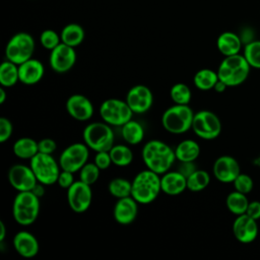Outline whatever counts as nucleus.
I'll list each match as a JSON object with an SVG mask.
<instances>
[{
	"mask_svg": "<svg viewBox=\"0 0 260 260\" xmlns=\"http://www.w3.org/2000/svg\"><path fill=\"white\" fill-rule=\"evenodd\" d=\"M141 157L146 168L158 175L170 171L177 159L175 149L157 139L149 140L144 144L141 150Z\"/></svg>",
	"mask_w": 260,
	"mask_h": 260,
	"instance_id": "obj_1",
	"label": "nucleus"
},
{
	"mask_svg": "<svg viewBox=\"0 0 260 260\" xmlns=\"http://www.w3.org/2000/svg\"><path fill=\"white\" fill-rule=\"evenodd\" d=\"M160 192L159 175L148 169L139 172L132 180L131 196L139 204H149L153 202Z\"/></svg>",
	"mask_w": 260,
	"mask_h": 260,
	"instance_id": "obj_2",
	"label": "nucleus"
},
{
	"mask_svg": "<svg viewBox=\"0 0 260 260\" xmlns=\"http://www.w3.org/2000/svg\"><path fill=\"white\" fill-rule=\"evenodd\" d=\"M251 66L247 62L244 55L235 54L232 56H226L220 62L217 75L218 79L224 82L228 87L238 86L246 81L249 76Z\"/></svg>",
	"mask_w": 260,
	"mask_h": 260,
	"instance_id": "obj_3",
	"label": "nucleus"
},
{
	"mask_svg": "<svg viewBox=\"0 0 260 260\" xmlns=\"http://www.w3.org/2000/svg\"><path fill=\"white\" fill-rule=\"evenodd\" d=\"M40 208V197L32 191L18 192L12 203L13 219L20 225H30L37 220Z\"/></svg>",
	"mask_w": 260,
	"mask_h": 260,
	"instance_id": "obj_4",
	"label": "nucleus"
},
{
	"mask_svg": "<svg viewBox=\"0 0 260 260\" xmlns=\"http://www.w3.org/2000/svg\"><path fill=\"white\" fill-rule=\"evenodd\" d=\"M195 113L188 105H177L168 108L161 116V124L172 134H183L192 129Z\"/></svg>",
	"mask_w": 260,
	"mask_h": 260,
	"instance_id": "obj_5",
	"label": "nucleus"
},
{
	"mask_svg": "<svg viewBox=\"0 0 260 260\" xmlns=\"http://www.w3.org/2000/svg\"><path fill=\"white\" fill-rule=\"evenodd\" d=\"M84 143L93 151H109L114 146V132L106 122H92L85 126L82 133Z\"/></svg>",
	"mask_w": 260,
	"mask_h": 260,
	"instance_id": "obj_6",
	"label": "nucleus"
},
{
	"mask_svg": "<svg viewBox=\"0 0 260 260\" xmlns=\"http://www.w3.org/2000/svg\"><path fill=\"white\" fill-rule=\"evenodd\" d=\"M29 167L31 168L39 183L45 186H50L58 181L61 167L59 161L52 156L43 152H38L31 159H29Z\"/></svg>",
	"mask_w": 260,
	"mask_h": 260,
	"instance_id": "obj_7",
	"label": "nucleus"
},
{
	"mask_svg": "<svg viewBox=\"0 0 260 260\" xmlns=\"http://www.w3.org/2000/svg\"><path fill=\"white\" fill-rule=\"evenodd\" d=\"M35 40L27 32L15 34L7 43L5 57L7 60L19 65L32 58L35 52Z\"/></svg>",
	"mask_w": 260,
	"mask_h": 260,
	"instance_id": "obj_8",
	"label": "nucleus"
},
{
	"mask_svg": "<svg viewBox=\"0 0 260 260\" xmlns=\"http://www.w3.org/2000/svg\"><path fill=\"white\" fill-rule=\"evenodd\" d=\"M126 101L120 99H108L100 106V115L104 122L111 126H123L130 121L133 116Z\"/></svg>",
	"mask_w": 260,
	"mask_h": 260,
	"instance_id": "obj_9",
	"label": "nucleus"
},
{
	"mask_svg": "<svg viewBox=\"0 0 260 260\" xmlns=\"http://www.w3.org/2000/svg\"><path fill=\"white\" fill-rule=\"evenodd\" d=\"M193 132L204 140H212L221 132V122L216 114L208 110H202L194 115L192 123Z\"/></svg>",
	"mask_w": 260,
	"mask_h": 260,
	"instance_id": "obj_10",
	"label": "nucleus"
},
{
	"mask_svg": "<svg viewBox=\"0 0 260 260\" xmlns=\"http://www.w3.org/2000/svg\"><path fill=\"white\" fill-rule=\"evenodd\" d=\"M88 156L89 147L84 142H75L61 152L58 161L61 170L76 173L87 162Z\"/></svg>",
	"mask_w": 260,
	"mask_h": 260,
	"instance_id": "obj_11",
	"label": "nucleus"
},
{
	"mask_svg": "<svg viewBox=\"0 0 260 260\" xmlns=\"http://www.w3.org/2000/svg\"><path fill=\"white\" fill-rule=\"evenodd\" d=\"M92 191L90 185L78 180L67 189V202L70 209L75 213L85 212L91 204Z\"/></svg>",
	"mask_w": 260,
	"mask_h": 260,
	"instance_id": "obj_12",
	"label": "nucleus"
},
{
	"mask_svg": "<svg viewBox=\"0 0 260 260\" xmlns=\"http://www.w3.org/2000/svg\"><path fill=\"white\" fill-rule=\"evenodd\" d=\"M76 62V52L73 47L60 43L54 48L49 57L50 67L56 73H66L73 68Z\"/></svg>",
	"mask_w": 260,
	"mask_h": 260,
	"instance_id": "obj_13",
	"label": "nucleus"
},
{
	"mask_svg": "<svg viewBox=\"0 0 260 260\" xmlns=\"http://www.w3.org/2000/svg\"><path fill=\"white\" fill-rule=\"evenodd\" d=\"M7 176L10 185L18 192L31 191L38 184V180L29 166L13 165L8 170Z\"/></svg>",
	"mask_w": 260,
	"mask_h": 260,
	"instance_id": "obj_14",
	"label": "nucleus"
},
{
	"mask_svg": "<svg viewBox=\"0 0 260 260\" xmlns=\"http://www.w3.org/2000/svg\"><path fill=\"white\" fill-rule=\"evenodd\" d=\"M125 101L134 114H144L153 104V94L146 85L137 84L128 90Z\"/></svg>",
	"mask_w": 260,
	"mask_h": 260,
	"instance_id": "obj_15",
	"label": "nucleus"
},
{
	"mask_svg": "<svg viewBox=\"0 0 260 260\" xmlns=\"http://www.w3.org/2000/svg\"><path fill=\"white\" fill-rule=\"evenodd\" d=\"M214 178L221 183H233L241 173V167L238 160L231 155H221L217 157L212 168Z\"/></svg>",
	"mask_w": 260,
	"mask_h": 260,
	"instance_id": "obj_16",
	"label": "nucleus"
},
{
	"mask_svg": "<svg viewBox=\"0 0 260 260\" xmlns=\"http://www.w3.org/2000/svg\"><path fill=\"white\" fill-rule=\"evenodd\" d=\"M232 229L237 241L243 244L252 243L258 236L257 220L249 216L247 213L237 215Z\"/></svg>",
	"mask_w": 260,
	"mask_h": 260,
	"instance_id": "obj_17",
	"label": "nucleus"
},
{
	"mask_svg": "<svg viewBox=\"0 0 260 260\" xmlns=\"http://www.w3.org/2000/svg\"><path fill=\"white\" fill-rule=\"evenodd\" d=\"M68 115L76 121L89 120L94 112L92 103L83 94L75 93L70 95L65 105Z\"/></svg>",
	"mask_w": 260,
	"mask_h": 260,
	"instance_id": "obj_18",
	"label": "nucleus"
},
{
	"mask_svg": "<svg viewBox=\"0 0 260 260\" xmlns=\"http://www.w3.org/2000/svg\"><path fill=\"white\" fill-rule=\"evenodd\" d=\"M138 204L132 196L118 199L113 208L114 219L123 225L132 223L138 215Z\"/></svg>",
	"mask_w": 260,
	"mask_h": 260,
	"instance_id": "obj_19",
	"label": "nucleus"
},
{
	"mask_svg": "<svg viewBox=\"0 0 260 260\" xmlns=\"http://www.w3.org/2000/svg\"><path fill=\"white\" fill-rule=\"evenodd\" d=\"M18 74L19 82L25 85H34L43 79L45 67L40 60L30 58L18 65Z\"/></svg>",
	"mask_w": 260,
	"mask_h": 260,
	"instance_id": "obj_20",
	"label": "nucleus"
},
{
	"mask_svg": "<svg viewBox=\"0 0 260 260\" xmlns=\"http://www.w3.org/2000/svg\"><path fill=\"white\" fill-rule=\"evenodd\" d=\"M14 250L23 258L35 257L40 250V245L37 238L27 231L16 233L12 240Z\"/></svg>",
	"mask_w": 260,
	"mask_h": 260,
	"instance_id": "obj_21",
	"label": "nucleus"
},
{
	"mask_svg": "<svg viewBox=\"0 0 260 260\" xmlns=\"http://www.w3.org/2000/svg\"><path fill=\"white\" fill-rule=\"evenodd\" d=\"M160 187L167 195H180L187 189V178L179 171H168L160 177Z\"/></svg>",
	"mask_w": 260,
	"mask_h": 260,
	"instance_id": "obj_22",
	"label": "nucleus"
},
{
	"mask_svg": "<svg viewBox=\"0 0 260 260\" xmlns=\"http://www.w3.org/2000/svg\"><path fill=\"white\" fill-rule=\"evenodd\" d=\"M216 47L224 57L232 56L240 53L242 49V40L233 31H224L218 36Z\"/></svg>",
	"mask_w": 260,
	"mask_h": 260,
	"instance_id": "obj_23",
	"label": "nucleus"
},
{
	"mask_svg": "<svg viewBox=\"0 0 260 260\" xmlns=\"http://www.w3.org/2000/svg\"><path fill=\"white\" fill-rule=\"evenodd\" d=\"M12 151L16 157L31 159L39 152L38 142L30 137H20L13 143Z\"/></svg>",
	"mask_w": 260,
	"mask_h": 260,
	"instance_id": "obj_24",
	"label": "nucleus"
},
{
	"mask_svg": "<svg viewBox=\"0 0 260 260\" xmlns=\"http://www.w3.org/2000/svg\"><path fill=\"white\" fill-rule=\"evenodd\" d=\"M175 154L180 162L195 161L200 154V146L195 140L185 139L176 146Z\"/></svg>",
	"mask_w": 260,
	"mask_h": 260,
	"instance_id": "obj_25",
	"label": "nucleus"
},
{
	"mask_svg": "<svg viewBox=\"0 0 260 260\" xmlns=\"http://www.w3.org/2000/svg\"><path fill=\"white\" fill-rule=\"evenodd\" d=\"M84 36L83 27L77 23H69L65 25L60 34L61 42L73 48L79 46L83 42Z\"/></svg>",
	"mask_w": 260,
	"mask_h": 260,
	"instance_id": "obj_26",
	"label": "nucleus"
},
{
	"mask_svg": "<svg viewBox=\"0 0 260 260\" xmlns=\"http://www.w3.org/2000/svg\"><path fill=\"white\" fill-rule=\"evenodd\" d=\"M121 133L123 139L131 145L140 143L144 138V129L142 125L132 119L122 126Z\"/></svg>",
	"mask_w": 260,
	"mask_h": 260,
	"instance_id": "obj_27",
	"label": "nucleus"
},
{
	"mask_svg": "<svg viewBox=\"0 0 260 260\" xmlns=\"http://www.w3.org/2000/svg\"><path fill=\"white\" fill-rule=\"evenodd\" d=\"M217 81H218L217 72L208 68H203L198 70L193 77L194 85L199 90H203V91L213 89Z\"/></svg>",
	"mask_w": 260,
	"mask_h": 260,
	"instance_id": "obj_28",
	"label": "nucleus"
},
{
	"mask_svg": "<svg viewBox=\"0 0 260 260\" xmlns=\"http://www.w3.org/2000/svg\"><path fill=\"white\" fill-rule=\"evenodd\" d=\"M249 202L250 201L246 194L236 190L231 192L225 199V205L229 211L235 215H241L246 213Z\"/></svg>",
	"mask_w": 260,
	"mask_h": 260,
	"instance_id": "obj_29",
	"label": "nucleus"
},
{
	"mask_svg": "<svg viewBox=\"0 0 260 260\" xmlns=\"http://www.w3.org/2000/svg\"><path fill=\"white\" fill-rule=\"evenodd\" d=\"M18 81V65L6 59L0 66V84L3 87H11Z\"/></svg>",
	"mask_w": 260,
	"mask_h": 260,
	"instance_id": "obj_30",
	"label": "nucleus"
},
{
	"mask_svg": "<svg viewBox=\"0 0 260 260\" xmlns=\"http://www.w3.org/2000/svg\"><path fill=\"white\" fill-rule=\"evenodd\" d=\"M110 155L114 165L118 167H127L133 160V152L129 146L124 144L114 145L110 150Z\"/></svg>",
	"mask_w": 260,
	"mask_h": 260,
	"instance_id": "obj_31",
	"label": "nucleus"
},
{
	"mask_svg": "<svg viewBox=\"0 0 260 260\" xmlns=\"http://www.w3.org/2000/svg\"><path fill=\"white\" fill-rule=\"evenodd\" d=\"M210 183V176L204 170H196L187 178V189L191 192H200Z\"/></svg>",
	"mask_w": 260,
	"mask_h": 260,
	"instance_id": "obj_32",
	"label": "nucleus"
},
{
	"mask_svg": "<svg viewBox=\"0 0 260 260\" xmlns=\"http://www.w3.org/2000/svg\"><path fill=\"white\" fill-rule=\"evenodd\" d=\"M108 190L109 193L117 199L128 197L131 196L132 182L128 181L125 178H115L110 181L108 185Z\"/></svg>",
	"mask_w": 260,
	"mask_h": 260,
	"instance_id": "obj_33",
	"label": "nucleus"
},
{
	"mask_svg": "<svg viewBox=\"0 0 260 260\" xmlns=\"http://www.w3.org/2000/svg\"><path fill=\"white\" fill-rule=\"evenodd\" d=\"M170 95L172 101L177 105H189L192 98V92L187 84L179 82L171 87Z\"/></svg>",
	"mask_w": 260,
	"mask_h": 260,
	"instance_id": "obj_34",
	"label": "nucleus"
},
{
	"mask_svg": "<svg viewBox=\"0 0 260 260\" xmlns=\"http://www.w3.org/2000/svg\"><path fill=\"white\" fill-rule=\"evenodd\" d=\"M243 55L251 68L260 69V40L250 41L246 44Z\"/></svg>",
	"mask_w": 260,
	"mask_h": 260,
	"instance_id": "obj_35",
	"label": "nucleus"
},
{
	"mask_svg": "<svg viewBox=\"0 0 260 260\" xmlns=\"http://www.w3.org/2000/svg\"><path fill=\"white\" fill-rule=\"evenodd\" d=\"M100 172V168L94 162H86L79 170V180L91 186L99 180Z\"/></svg>",
	"mask_w": 260,
	"mask_h": 260,
	"instance_id": "obj_36",
	"label": "nucleus"
},
{
	"mask_svg": "<svg viewBox=\"0 0 260 260\" xmlns=\"http://www.w3.org/2000/svg\"><path fill=\"white\" fill-rule=\"evenodd\" d=\"M40 42L45 49L52 51L61 43V37L53 29H45L40 36Z\"/></svg>",
	"mask_w": 260,
	"mask_h": 260,
	"instance_id": "obj_37",
	"label": "nucleus"
},
{
	"mask_svg": "<svg viewBox=\"0 0 260 260\" xmlns=\"http://www.w3.org/2000/svg\"><path fill=\"white\" fill-rule=\"evenodd\" d=\"M233 184H234V188L236 191H239L246 195L249 194L253 190V187H254L253 179L249 175L243 174V173L239 174V176L235 179Z\"/></svg>",
	"mask_w": 260,
	"mask_h": 260,
	"instance_id": "obj_38",
	"label": "nucleus"
},
{
	"mask_svg": "<svg viewBox=\"0 0 260 260\" xmlns=\"http://www.w3.org/2000/svg\"><path fill=\"white\" fill-rule=\"evenodd\" d=\"M13 126L9 119L5 117L0 118V142H6L12 135Z\"/></svg>",
	"mask_w": 260,
	"mask_h": 260,
	"instance_id": "obj_39",
	"label": "nucleus"
},
{
	"mask_svg": "<svg viewBox=\"0 0 260 260\" xmlns=\"http://www.w3.org/2000/svg\"><path fill=\"white\" fill-rule=\"evenodd\" d=\"M93 162L100 168L101 171L107 170L111 164H113L110 152L109 151H99L94 155V160Z\"/></svg>",
	"mask_w": 260,
	"mask_h": 260,
	"instance_id": "obj_40",
	"label": "nucleus"
},
{
	"mask_svg": "<svg viewBox=\"0 0 260 260\" xmlns=\"http://www.w3.org/2000/svg\"><path fill=\"white\" fill-rule=\"evenodd\" d=\"M38 146H39V152L52 154L57 148V143L52 138H43L38 142Z\"/></svg>",
	"mask_w": 260,
	"mask_h": 260,
	"instance_id": "obj_41",
	"label": "nucleus"
},
{
	"mask_svg": "<svg viewBox=\"0 0 260 260\" xmlns=\"http://www.w3.org/2000/svg\"><path fill=\"white\" fill-rule=\"evenodd\" d=\"M73 174L74 173H72V172L61 170V172L59 174V177H58V181H57L58 185L62 189H66L67 190L75 182Z\"/></svg>",
	"mask_w": 260,
	"mask_h": 260,
	"instance_id": "obj_42",
	"label": "nucleus"
},
{
	"mask_svg": "<svg viewBox=\"0 0 260 260\" xmlns=\"http://www.w3.org/2000/svg\"><path fill=\"white\" fill-rule=\"evenodd\" d=\"M246 213L256 220L260 219V201H250Z\"/></svg>",
	"mask_w": 260,
	"mask_h": 260,
	"instance_id": "obj_43",
	"label": "nucleus"
},
{
	"mask_svg": "<svg viewBox=\"0 0 260 260\" xmlns=\"http://www.w3.org/2000/svg\"><path fill=\"white\" fill-rule=\"evenodd\" d=\"M197 169H196V166L194 165V161H182L178 169V171L181 174H183L186 178H188Z\"/></svg>",
	"mask_w": 260,
	"mask_h": 260,
	"instance_id": "obj_44",
	"label": "nucleus"
},
{
	"mask_svg": "<svg viewBox=\"0 0 260 260\" xmlns=\"http://www.w3.org/2000/svg\"><path fill=\"white\" fill-rule=\"evenodd\" d=\"M45 185H43L42 183H39L38 182V184L35 186V188L31 190L38 197H43L44 196V194H45V187H44Z\"/></svg>",
	"mask_w": 260,
	"mask_h": 260,
	"instance_id": "obj_45",
	"label": "nucleus"
},
{
	"mask_svg": "<svg viewBox=\"0 0 260 260\" xmlns=\"http://www.w3.org/2000/svg\"><path fill=\"white\" fill-rule=\"evenodd\" d=\"M226 87H228V85H226L224 82H222L221 80L218 79V81L215 83L213 89H214L216 92H223Z\"/></svg>",
	"mask_w": 260,
	"mask_h": 260,
	"instance_id": "obj_46",
	"label": "nucleus"
},
{
	"mask_svg": "<svg viewBox=\"0 0 260 260\" xmlns=\"http://www.w3.org/2000/svg\"><path fill=\"white\" fill-rule=\"evenodd\" d=\"M5 237H6V226L3 220H0V242L1 243H3Z\"/></svg>",
	"mask_w": 260,
	"mask_h": 260,
	"instance_id": "obj_47",
	"label": "nucleus"
},
{
	"mask_svg": "<svg viewBox=\"0 0 260 260\" xmlns=\"http://www.w3.org/2000/svg\"><path fill=\"white\" fill-rule=\"evenodd\" d=\"M6 96H7V93H6V91H5V88L2 86V87L0 88V104H1V105H3V104L5 103Z\"/></svg>",
	"mask_w": 260,
	"mask_h": 260,
	"instance_id": "obj_48",
	"label": "nucleus"
}]
</instances>
